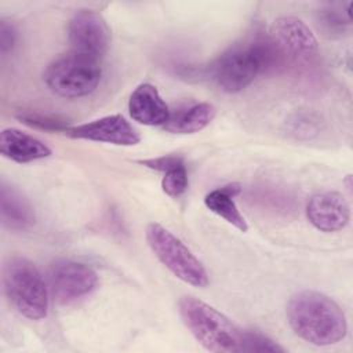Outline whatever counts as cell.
Segmentation results:
<instances>
[{"label":"cell","mask_w":353,"mask_h":353,"mask_svg":"<svg viewBox=\"0 0 353 353\" xmlns=\"http://www.w3.org/2000/svg\"><path fill=\"white\" fill-rule=\"evenodd\" d=\"M287 319L295 335L316 346L338 343L347 332L342 307L328 295L313 290H303L291 296Z\"/></svg>","instance_id":"cell-1"},{"label":"cell","mask_w":353,"mask_h":353,"mask_svg":"<svg viewBox=\"0 0 353 353\" xmlns=\"http://www.w3.org/2000/svg\"><path fill=\"white\" fill-rule=\"evenodd\" d=\"M283 61L270 36L258 34L222 52L211 66V76L222 91L234 94Z\"/></svg>","instance_id":"cell-2"},{"label":"cell","mask_w":353,"mask_h":353,"mask_svg":"<svg viewBox=\"0 0 353 353\" xmlns=\"http://www.w3.org/2000/svg\"><path fill=\"white\" fill-rule=\"evenodd\" d=\"M179 314L185 327L207 350L215 353L243 352V330L211 305L194 296H182Z\"/></svg>","instance_id":"cell-3"},{"label":"cell","mask_w":353,"mask_h":353,"mask_svg":"<svg viewBox=\"0 0 353 353\" xmlns=\"http://www.w3.org/2000/svg\"><path fill=\"white\" fill-rule=\"evenodd\" d=\"M3 285L10 303L29 320L48 314L50 290L33 262L22 256L10 258L3 266Z\"/></svg>","instance_id":"cell-4"},{"label":"cell","mask_w":353,"mask_h":353,"mask_svg":"<svg viewBox=\"0 0 353 353\" xmlns=\"http://www.w3.org/2000/svg\"><path fill=\"white\" fill-rule=\"evenodd\" d=\"M102 69L97 59L70 51L51 61L43 79L54 94L62 98H81L94 92L101 81Z\"/></svg>","instance_id":"cell-5"},{"label":"cell","mask_w":353,"mask_h":353,"mask_svg":"<svg viewBox=\"0 0 353 353\" xmlns=\"http://www.w3.org/2000/svg\"><path fill=\"white\" fill-rule=\"evenodd\" d=\"M146 241L156 258L179 280L203 288L208 284V273L200 259L172 232L152 222L146 226Z\"/></svg>","instance_id":"cell-6"},{"label":"cell","mask_w":353,"mask_h":353,"mask_svg":"<svg viewBox=\"0 0 353 353\" xmlns=\"http://www.w3.org/2000/svg\"><path fill=\"white\" fill-rule=\"evenodd\" d=\"M98 274L87 263L74 259L52 262L47 276L50 295L59 305H70L98 287Z\"/></svg>","instance_id":"cell-7"},{"label":"cell","mask_w":353,"mask_h":353,"mask_svg":"<svg viewBox=\"0 0 353 353\" xmlns=\"http://www.w3.org/2000/svg\"><path fill=\"white\" fill-rule=\"evenodd\" d=\"M68 37L72 51L99 61L109 50L110 30L101 14L80 10L69 21Z\"/></svg>","instance_id":"cell-8"},{"label":"cell","mask_w":353,"mask_h":353,"mask_svg":"<svg viewBox=\"0 0 353 353\" xmlns=\"http://www.w3.org/2000/svg\"><path fill=\"white\" fill-rule=\"evenodd\" d=\"M270 39L283 59H307L317 54L319 41L312 29L296 17H280L270 29Z\"/></svg>","instance_id":"cell-9"},{"label":"cell","mask_w":353,"mask_h":353,"mask_svg":"<svg viewBox=\"0 0 353 353\" xmlns=\"http://www.w3.org/2000/svg\"><path fill=\"white\" fill-rule=\"evenodd\" d=\"M65 134L74 139L103 142L117 146H134L141 141L137 130L121 114H109L88 123L70 125Z\"/></svg>","instance_id":"cell-10"},{"label":"cell","mask_w":353,"mask_h":353,"mask_svg":"<svg viewBox=\"0 0 353 353\" xmlns=\"http://www.w3.org/2000/svg\"><path fill=\"white\" fill-rule=\"evenodd\" d=\"M309 222L324 233L339 232L350 221V205L339 192H321L313 194L306 204Z\"/></svg>","instance_id":"cell-11"},{"label":"cell","mask_w":353,"mask_h":353,"mask_svg":"<svg viewBox=\"0 0 353 353\" xmlns=\"http://www.w3.org/2000/svg\"><path fill=\"white\" fill-rule=\"evenodd\" d=\"M170 112L159 90L150 83L139 84L130 95L128 113L139 124L163 127L170 117Z\"/></svg>","instance_id":"cell-12"},{"label":"cell","mask_w":353,"mask_h":353,"mask_svg":"<svg viewBox=\"0 0 353 353\" xmlns=\"http://www.w3.org/2000/svg\"><path fill=\"white\" fill-rule=\"evenodd\" d=\"M1 154L19 164L32 163L51 156V149L39 138L18 128H4L0 134Z\"/></svg>","instance_id":"cell-13"},{"label":"cell","mask_w":353,"mask_h":353,"mask_svg":"<svg viewBox=\"0 0 353 353\" xmlns=\"http://www.w3.org/2000/svg\"><path fill=\"white\" fill-rule=\"evenodd\" d=\"M215 114L216 109L210 102H192L170 112L163 128L171 134H194L204 130Z\"/></svg>","instance_id":"cell-14"},{"label":"cell","mask_w":353,"mask_h":353,"mask_svg":"<svg viewBox=\"0 0 353 353\" xmlns=\"http://www.w3.org/2000/svg\"><path fill=\"white\" fill-rule=\"evenodd\" d=\"M1 222L11 232H25L34 223V212L30 204L11 186L1 183L0 193Z\"/></svg>","instance_id":"cell-15"},{"label":"cell","mask_w":353,"mask_h":353,"mask_svg":"<svg viewBox=\"0 0 353 353\" xmlns=\"http://www.w3.org/2000/svg\"><path fill=\"white\" fill-rule=\"evenodd\" d=\"M239 190L240 188L236 183L214 189L204 196V204L211 212L221 216L237 230L247 232V221L234 201V196L239 193Z\"/></svg>","instance_id":"cell-16"},{"label":"cell","mask_w":353,"mask_h":353,"mask_svg":"<svg viewBox=\"0 0 353 353\" xmlns=\"http://www.w3.org/2000/svg\"><path fill=\"white\" fill-rule=\"evenodd\" d=\"M317 23L327 36H341L347 25H350V1L325 4L317 11Z\"/></svg>","instance_id":"cell-17"},{"label":"cell","mask_w":353,"mask_h":353,"mask_svg":"<svg viewBox=\"0 0 353 353\" xmlns=\"http://www.w3.org/2000/svg\"><path fill=\"white\" fill-rule=\"evenodd\" d=\"M321 130L320 117L312 112H299L292 114L287 121V132L296 139L307 141L319 135Z\"/></svg>","instance_id":"cell-18"},{"label":"cell","mask_w":353,"mask_h":353,"mask_svg":"<svg viewBox=\"0 0 353 353\" xmlns=\"http://www.w3.org/2000/svg\"><path fill=\"white\" fill-rule=\"evenodd\" d=\"M18 119L30 125V127H37L41 130L47 131H66L70 125H68V120H65L61 116H54V114H44L40 112H23L18 114Z\"/></svg>","instance_id":"cell-19"},{"label":"cell","mask_w":353,"mask_h":353,"mask_svg":"<svg viewBox=\"0 0 353 353\" xmlns=\"http://www.w3.org/2000/svg\"><path fill=\"white\" fill-rule=\"evenodd\" d=\"M243 352L279 353L284 352V347L259 331L243 330Z\"/></svg>","instance_id":"cell-20"},{"label":"cell","mask_w":353,"mask_h":353,"mask_svg":"<svg viewBox=\"0 0 353 353\" xmlns=\"http://www.w3.org/2000/svg\"><path fill=\"white\" fill-rule=\"evenodd\" d=\"M188 183L189 181L186 165L182 164L164 172V176L161 179V189L167 196L176 199L186 192Z\"/></svg>","instance_id":"cell-21"},{"label":"cell","mask_w":353,"mask_h":353,"mask_svg":"<svg viewBox=\"0 0 353 353\" xmlns=\"http://www.w3.org/2000/svg\"><path fill=\"white\" fill-rule=\"evenodd\" d=\"M139 163L143 164L148 168H152V170H156V171H161V172H167L171 168H175L178 165L185 164L183 159L181 156H176V154H167V156L164 154V156H160V157L145 159V160H141Z\"/></svg>","instance_id":"cell-22"},{"label":"cell","mask_w":353,"mask_h":353,"mask_svg":"<svg viewBox=\"0 0 353 353\" xmlns=\"http://www.w3.org/2000/svg\"><path fill=\"white\" fill-rule=\"evenodd\" d=\"M15 40H17V32H15L12 23H10L6 19H1V22H0V51L3 55L12 50Z\"/></svg>","instance_id":"cell-23"}]
</instances>
